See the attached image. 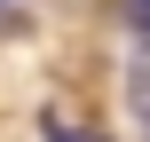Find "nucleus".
<instances>
[{
  "instance_id": "1",
  "label": "nucleus",
  "mask_w": 150,
  "mask_h": 142,
  "mask_svg": "<svg viewBox=\"0 0 150 142\" xmlns=\"http://www.w3.org/2000/svg\"><path fill=\"white\" fill-rule=\"evenodd\" d=\"M127 111H134V126L150 142V40L134 47V63H127Z\"/></svg>"
},
{
  "instance_id": "3",
  "label": "nucleus",
  "mask_w": 150,
  "mask_h": 142,
  "mask_svg": "<svg viewBox=\"0 0 150 142\" xmlns=\"http://www.w3.org/2000/svg\"><path fill=\"white\" fill-rule=\"evenodd\" d=\"M127 16H134V32L150 40V0H127Z\"/></svg>"
},
{
  "instance_id": "2",
  "label": "nucleus",
  "mask_w": 150,
  "mask_h": 142,
  "mask_svg": "<svg viewBox=\"0 0 150 142\" xmlns=\"http://www.w3.org/2000/svg\"><path fill=\"white\" fill-rule=\"evenodd\" d=\"M47 142H111V134H95V126H63V119H55V126H47Z\"/></svg>"
}]
</instances>
